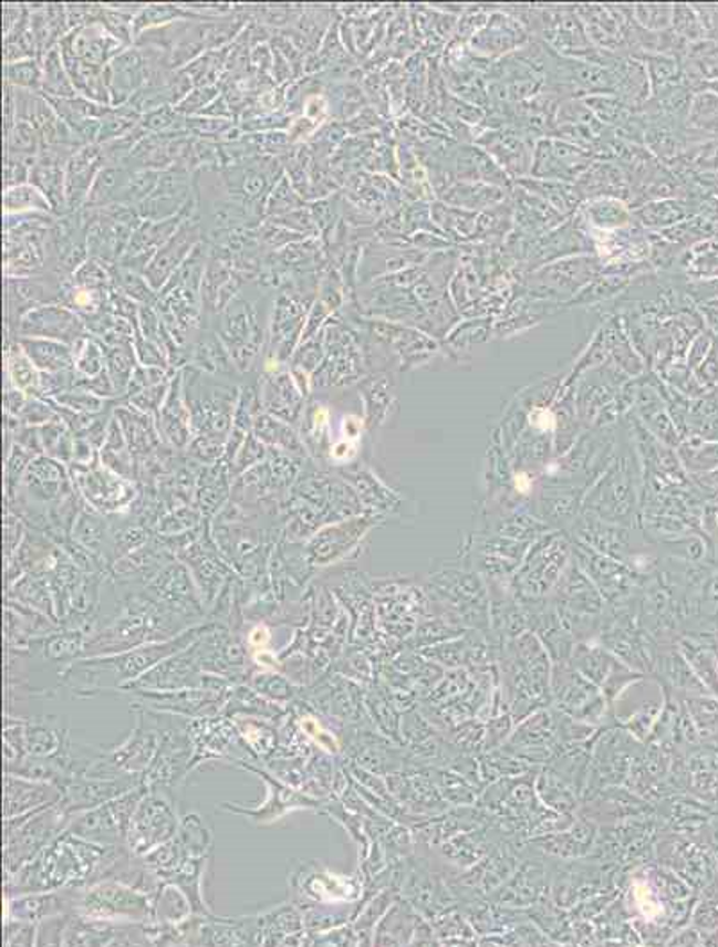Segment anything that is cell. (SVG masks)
<instances>
[{"instance_id": "cell-4", "label": "cell", "mask_w": 718, "mask_h": 947, "mask_svg": "<svg viewBox=\"0 0 718 947\" xmlns=\"http://www.w3.org/2000/svg\"><path fill=\"white\" fill-rule=\"evenodd\" d=\"M70 821L72 815L61 809L60 803L22 818L4 819L6 876L17 873L40 855L46 845L65 832Z\"/></svg>"}, {"instance_id": "cell-8", "label": "cell", "mask_w": 718, "mask_h": 947, "mask_svg": "<svg viewBox=\"0 0 718 947\" xmlns=\"http://www.w3.org/2000/svg\"><path fill=\"white\" fill-rule=\"evenodd\" d=\"M238 767L263 780L264 787H267V799L254 809H247V806L237 803H222L217 809L220 812L237 813V815L246 818L247 821L254 822L258 826H269V824L281 821V819L287 818L288 813L295 812V810H316L319 812L322 809V803H324L322 799L311 798L310 794H304L295 787H290L283 780H279L278 776H270L269 769L261 767V763L246 762Z\"/></svg>"}, {"instance_id": "cell-36", "label": "cell", "mask_w": 718, "mask_h": 947, "mask_svg": "<svg viewBox=\"0 0 718 947\" xmlns=\"http://www.w3.org/2000/svg\"><path fill=\"white\" fill-rule=\"evenodd\" d=\"M56 399L60 405L66 406L72 412H80V414L92 415L103 409L101 399L89 394H60Z\"/></svg>"}, {"instance_id": "cell-37", "label": "cell", "mask_w": 718, "mask_h": 947, "mask_svg": "<svg viewBox=\"0 0 718 947\" xmlns=\"http://www.w3.org/2000/svg\"><path fill=\"white\" fill-rule=\"evenodd\" d=\"M165 392H167L165 386H148L147 391L136 394L135 397L131 399V403H135L136 408L142 409V414H150V412L162 409V406L165 405V403H163V395H165Z\"/></svg>"}, {"instance_id": "cell-16", "label": "cell", "mask_w": 718, "mask_h": 947, "mask_svg": "<svg viewBox=\"0 0 718 947\" xmlns=\"http://www.w3.org/2000/svg\"><path fill=\"white\" fill-rule=\"evenodd\" d=\"M74 481L92 507L103 511L118 510L127 507L135 497V490L129 488V479L116 476L106 467L90 469V465H75Z\"/></svg>"}, {"instance_id": "cell-15", "label": "cell", "mask_w": 718, "mask_h": 947, "mask_svg": "<svg viewBox=\"0 0 718 947\" xmlns=\"http://www.w3.org/2000/svg\"><path fill=\"white\" fill-rule=\"evenodd\" d=\"M81 888L83 887L58 888L6 897V919L40 925L42 920L51 917L74 914Z\"/></svg>"}, {"instance_id": "cell-17", "label": "cell", "mask_w": 718, "mask_h": 947, "mask_svg": "<svg viewBox=\"0 0 718 947\" xmlns=\"http://www.w3.org/2000/svg\"><path fill=\"white\" fill-rule=\"evenodd\" d=\"M61 798L63 792L60 787L6 772L4 819L22 818L46 806H54L60 803Z\"/></svg>"}, {"instance_id": "cell-19", "label": "cell", "mask_w": 718, "mask_h": 947, "mask_svg": "<svg viewBox=\"0 0 718 947\" xmlns=\"http://www.w3.org/2000/svg\"><path fill=\"white\" fill-rule=\"evenodd\" d=\"M66 485V472L61 461L49 456H38L23 474L22 488L40 502H51L61 497Z\"/></svg>"}, {"instance_id": "cell-32", "label": "cell", "mask_w": 718, "mask_h": 947, "mask_svg": "<svg viewBox=\"0 0 718 947\" xmlns=\"http://www.w3.org/2000/svg\"><path fill=\"white\" fill-rule=\"evenodd\" d=\"M74 540L80 543L81 548L86 549L90 554L97 558L106 556L104 554V542H106V525L98 516H90V513H81L80 519L74 522Z\"/></svg>"}, {"instance_id": "cell-6", "label": "cell", "mask_w": 718, "mask_h": 947, "mask_svg": "<svg viewBox=\"0 0 718 947\" xmlns=\"http://www.w3.org/2000/svg\"><path fill=\"white\" fill-rule=\"evenodd\" d=\"M181 801L162 789H148L136 804L126 847L135 856H145L165 842L171 841L181 822Z\"/></svg>"}, {"instance_id": "cell-3", "label": "cell", "mask_w": 718, "mask_h": 947, "mask_svg": "<svg viewBox=\"0 0 718 947\" xmlns=\"http://www.w3.org/2000/svg\"><path fill=\"white\" fill-rule=\"evenodd\" d=\"M135 711V728L131 729L124 742L116 748L103 749V755L97 762L90 767L86 776L95 778H126L135 776L142 778L147 774L148 767L153 766L154 758L158 755L162 746V726H159L158 711Z\"/></svg>"}, {"instance_id": "cell-33", "label": "cell", "mask_w": 718, "mask_h": 947, "mask_svg": "<svg viewBox=\"0 0 718 947\" xmlns=\"http://www.w3.org/2000/svg\"><path fill=\"white\" fill-rule=\"evenodd\" d=\"M247 681H249V687L254 688L256 693L281 706L292 703L296 694H299V688L288 681L287 678H283L281 674H252L251 678L247 679Z\"/></svg>"}, {"instance_id": "cell-34", "label": "cell", "mask_w": 718, "mask_h": 947, "mask_svg": "<svg viewBox=\"0 0 718 947\" xmlns=\"http://www.w3.org/2000/svg\"><path fill=\"white\" fill-rule=\"evenodd\" d=\"M228 470L222 465H217L208 474L202 476L199 485V504L205 513L211 516L222 504L223 497L228 496Z\"/></svg>"}, {"instance_id": "cell-28", "label": "cell", "mask_w": 718, "mask_h": 947, "mask_svg": "<svg viewBox=\"0 0 718 947\" xmlns=\"http://www.w3.org/2000/svg\"><path fill=\"white\" fill-rule=\"evenodd\" d=\"M194 914L190 902L174 883H163L154 896V917L159 925H177Z\"/></svg>"}, {"instance_id": "cell-2", "label": "cell", "mask_w": 718, "mask_h": 947, "mask_svg": "<svg viewBox=\"0 0 718 947\" xmlns=\"http://www.w3.org/2000/svg\"><path fill=\"white\" fill-rule=\"evenodd\" d=\"M214 626V621L195 624L181 635L168 641L154 642L147 646L124 651L118 655L80 658L66 669L63 687L69 688L72 696L80 699H89L97 694L113 693V690L121 693L122 688L142 678L145 673L162 664L163 659L194 646L195 642Z\"/></svg>"}, {"instance_id": "cell-10", "label": "cell", "mask_w": 718, "mask_h": 947, "mask_svg": "<svg viewBox=\"0 0 718 947\" xmlns=\"http://www.w3.org/2000/svg\"><path fill=\"white\" fill-rule=\"evenodd\" d=\"M231 690V688H229ZM229 690L215 693L206 688H185L171 693H145L133 690L131 710H153L185 719H202V717L222 716L223 706L228 701Z\"/></svg>"}, {"instance_id": "cell-9", "label": "cell", "mask_w": 718, "mask_h": 947, "mask_svg": "<svg viewBox=\"0 0 718 947\" xmlns=\"http://www.w3.org/2000/svg\"><path fill=\"white\" fill-rule=\"evenodd\" d=\"M188 733L194 746L191 772L206 762H231L237 767L240 763L258 762V758L241 740L237 726L229 717L190 719Z\"/></svg>"}, {"instance_id": "cell-29", "label": "cell", "mask_w": 718, "mask_h": 947, "mask_svg": "<svg viewBox=\"0 0 718 947\" xmlns=\"http://www.w3.org/2000/svg\"><path fill=\"white\" fill-rule=\"evenodd\" d=\"M252 429H254L252 435L264 446L279 447L288 452H304V441L299 438V435L290 429V426L279 423L270 415H263V417L260 415L256 418Z\"/></svg>"}, {"instance_id": "cell-27", "label": "cell", "mask_w": 718, "mask_h": 947, "mask_svg": "<svg viewBox=\"0 0 718 947\" xmlns=\"http://www.w3.org/2000/svg\"><path fill=\"white\" fill-rule=\"evenodd\" d=\"M101 461L106 469L112 470L121 478L131 479L133 478L131 474H135L133 452H131L124 431L116 420H113L112 426L107 428L106 440H104L103 449H101Z\"/></svg>"}, {"instance_id": "cell-7", "label": "cell", "mask_w": 718, "mask_h": 947, "mask_svg": "<svg viewBox=\"0 0 718 947\" xmlns=\"http://www.w3.org/2000/svg\"><path fill=\"white\" fill-rule=\"evenodd\" d=\"M147 787H136L126 794L118 795L113 801L75 813L70 821V833L81 836L84 841L103 847H121L126 845L127 830H129L131 818L135 812L139 799L144 798Z\"/></svg>"}, {"instance_id": "cell-12", "label": "cell", "mask_w": 718, "mask_h": 947, "mask_svg": "<svg viewBox=\"0 0 718 947\" xmlns=\"http://www.w3.org/2000/svg\"><path fill=\"white\" fill-rule=\"evenodd\" d=\"M351 880L331 873L319 862H293L288 871V891L296 906L340 905L347 899L343 888Z\"/></svg>"}, {"instance_id": "cell-31", "label": "cell", "mask_w": 718, "mask_h": 947, "mask_svg": "<svg viewBox=\"0 0 718 947\" xmlns=\"http://www.w3.org/2000/svg\"><path fill=\"white\" fill-rule=\"evenodd\" d=\"M40 440H42L43 451L52 460L61 461V464L74 460L75 440L70 438L66 424L56 423V420L46 423L40 428Z\"/></svg>"}, {"instance_id": "cell-23", "label": "cell", "mask_w": 718, "mask_h": 947, "mask_svg": "<svg viewBox=\"0 0 718 947\" xmlns=\"http://www.w3.org/2000/svg\"><path fill=\"white\" fill-rule=\"evenodd\" d=\"M232 722L237 726L238 733L247 748L251 749L252 755L258 758V762L261 763V760L267 762L269 758L274 757L279 746V731L274 720L235 717Z\"/></svg>"}, {"instance_id": "cell-24", "label": "cell", "mask_w": 718, "mask_h": 947, "mask_svg": "<svg viewBox=\"0 0 718 947\" xmlns=\"http://www.w3.org/2000/svg\"><path fill=\"white\" fill-rule=\"evenodd\" d=\"M159 435L176 449H185L191 441L190 408L183 405L179 392L171 391L159 409Z\"/></svg>"}, {"instance_id": "cell-14", "label": "cell", "mask_w": 718, "mask_h": 947, "mask_svg": "<svg viewBox=\"0 0 718 947\" xmlns=\"http://www.w3.org/2000/svg\"><path fill=\"white\" fill-rule=\"evenodd\" d=\"M144 780L135 776L126 778H95V776H74L61 785V809L70 815L95 809L101 804L113 801L118 795L142 785Z\"/></svg>"}, {"instance_id": "cell-5", "label": "cell", "mask_w": 718, "mask_h": 947, "mask_svg": "<svg viewBox=\"0 0 718 947\" xmlns=\"http://www.w3.org/2000/svg\"><path fill=\"white\" fill-rule=\"evenodd\" d=\"M74 914L106 923H156L154 897L112 878L81 888Z\"/></svg>"}, {"instance_id": "cell-13", "label": "cell", "mask_w": 718, "mask_h": 947, "mask_svg": "<svg viewBox=\"0 0 718 947\" xmlns=\"http://www.w3.org/2000/svg\"><path fill=\"white\" fill-rule=\"evenodd\" d=\"M148 925L106 923L70 914L61 946H145L150 944Z\"/></svg>"}, {"instance_id": "cell-21", "label": "cell", "mask_w": 718, "mask_h": 947, "mask_svg": "<svg viewBox=\"0 0 718 947\" xmlns=\"http://www.w3.org/2000/svg\"><path fill=\"white\" fill-rule=\"evenodd\" d=\"M69 729L56 717L25 719V751L28 757H56L70 742Z\"/></svg>"}, {"instance_id": "cell-20", "label": "cell", "mask_w": 718, "mask_h": 947, "mask_svg": "<svg viewBox=\"0 0 718 947\" xmlns=\"http://www.w3.org/2000/svg\"><path fill=\"white\" fill-rule=\"evenodd\" d=\"M223 717H258V719L281 720L287 719L288 711L284 706L270 701L267 697L256 693L254 688L235 683L229 690L228 701L223 706Z\"/></svg>"}, {"instance_id": "cell-35", "label": "cell", "mask_w": 718, "mask_h": 947, "mask_svg": "<svg viewBox=\"0 0 718 947\" xmlns=\"http://www.w3.org/2000/svg\"><path fill=\"white\" fill-rule=\"evenodd\" d=\"M38 925L23 920L6 919V946H37Z\"/></svg>"}, {"instance_id": "cell-11", "label": "cell", "mask_w": 718, "mask_h": 947, "mask_svg": "<svg viewBox=\"0 0 718 947\" xmlns=\"http://www.w3.org/2000/svg\"><path fill=\"white\" fill-rule=\"evenodd\" d=\"M145 594L183 617H202L205 597L185 563H168L145 585Z\"/></svg>"}, {"instance_id": "cell-30", "label": "cell", "mask_w": 718, "mask_h": 947, "mask_svg": "<svg viewBox=\"0 0 718 947\" xmlns=\"http://www.w3.org/2000/svg\"><path fill=\"white\" fill-rule=\"evenodd\" d=\"M23 348L33 365L42 371L60 374L72 367V356L66 345L54 344V342H38V340H23Z\"/></svg>"}, {"instance_id": "cell-18", "label": "cell", "mask_w": 718, "mask_h": 947, "mask_svg": "<svg viewBox=\"0 0 718 947\" xmlns=\"http://www.w3.org/2000/svg\"><path fill=\"white\" fill-rule=\"evenodd\" d=\"M177 556L181 558V562L190 569L191 576L205 597L206 606L214 604L223 581L228 580L231 572L226 563L199 543H191L190 548L185 549Z\"/></svg>"}, {"instance_id": "cell-26", "label": "cell", "mask_w": 718, "mask_h": 947, "mask_svg": "<svg viewBox=\"0 0 718 947\" xmlns=\"http://www.w3.org/2000/svg\"><path fill=\"white\" fill-rule=\"evenodd\" d=\"M23 330L29 333H38V335L58 336V339H66V336L77 335L80 322L74 315H70L61 308H42L37 312L29 313L23 321Z\"/></svg>"}, {"instance_id": "cell-1", "label": "cell", "mask_w": 718, "mask_h": 947, "mask_svg": "<svg viewBox=\"0 0 718 947\" xmlns=\"http://www.w3.org/2000/svg\"><path fill=\"white\" fill-rule=\"evenodd\" d=\"M124 850L126 845L103 847L65 830L29 864L6 876V897L89 887L106 878L107 871Z\"/></svg>"}, {"instance_id": "cell-25", "label": "cell", "mask_w": 718, "mask_h": 947, "mask_svg": "<svg viewBox=\"0 0 718 947\" xmlns=\"http://www.w3.org/2000/svg\"><path fill=\"white\" fill-rule=\"evenodd\" d=\"M116 423L126 437L127 446L135 456L150 455L158 447V433L154 431L147 414H133L129 409L116 412Z\"/></svg>"}, {"instance_id": "cell-22", "label": "cell", "mask_w": 718, "mask_h": 947, "mask_svg": "<svg viewBox=\"0 0 718 947\" xmlns=\"http://www.w3.org/2000/svg\"><path fill=\"white\" fill-rule=\"evenodd\" d=\"M177 842L188 858H211L214 853V826L197 812H183Z\"/></svg>"}]
</instances>
